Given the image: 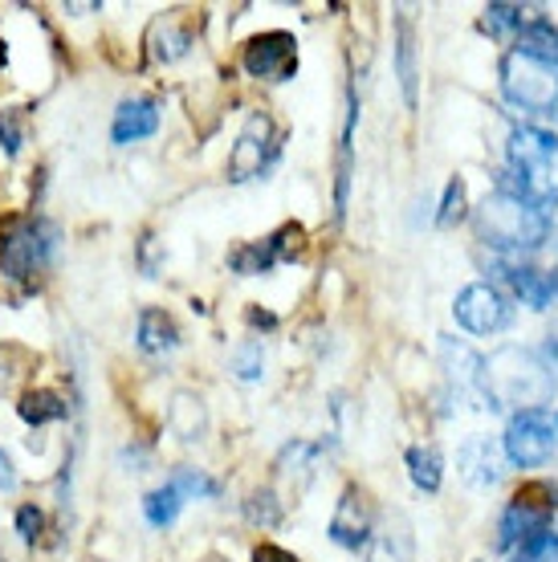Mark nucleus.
I'll list each match as a JSON object with an SVG mask.
<instances>
[{"label": "nucleus", "instance_id": "20e7f679", "mask_svg": "<svg viewBox=\"0 0 558 562\" xmlns=\"http://www.w3.org/2000/svg\"><path fill=\"white\" fill-rule=\"evenodd\" d=\"M502 90L505 99L531 114H555L558 111V66L538 61L510 49L502 61Z\"/></svg>", "mask_w": 558, "mask_h": 562}, {"label": "nucleus", "instance_id": "ddd939ff", "mask_svg": "<svg viewBox=\"0 0 558 562\" xmlns=\"http://www.w3.org/2000/svg\"><path fill=\"white\" fill-rule=\"evenodd\" d=\"M457 464H461V477L473 485V490H489L502 477V449L489 440V436H469L457 452Z\"/></svg>", "mask_w": 558, "mask_h": 562}, {"label": "nucleus", "instance_id": "4be33fe9", "mask_svg": "<svg viewBox=\"0 0 558 562\" xmlns=\"http://www.w3.org/2000/svg\"><path fill=\"white\" fill-rule=\"evenodd\" d=\"M183 502H188V497H183V493L168 481V485H159V490H152L147 497H143V514H147V521H152V526H159V530H164V526H171V521L180 518Z\"/></svg>", "mask_w": 558, "mask_h": 562}, {"label": "nucleus", "instance_id": "2f4dec72", "mask_svg": "<svg viewBox=\"0 0 558 562\" xmlns=\"http://www.w3.org/2000/svg\"><path fill=\"white\" fill-rule=\"evenodd\" d=\"M42 526H45V518H42V509H37V506L16 509V530H21V538H25V542H33V538L42 535Z\"/></svg>", "mask_w": 558, "mask_h": 562}, {"label": "nucleus", "instance_id": "f8f14e48", "mask_svg": "<svg viewBox=\"0 0 558 562\" xmlns=\"http://www.w3.org/2000/svg\"><path fill=\"white\" fill-rule=\"evenodd\" d=\"M371 530H376V521H371V502H367L364 490L350 485V490L338 497L335 518H331V538H335L338 547L359 550L364 542H371Z\"/></svg>", "mask_w": 558, "mask_h": 562}, {"label": "nucleus", "instance_id": "a211bd4d", "mask_svg": "<svg viewBox=\"0 0 558 562\" xmlns=\"http://www.w3.org/2000/svg\"><path fill=\"white\" fill-rule=\"evenodd\" d=\"M355 123H359V99L355 86L347 90V127H343V143H338V192H335V212H347V192H350V155H355Z\"/></svg>", "mask_w": 558, "mask_h": 562}, {"label": "nucleus", "instance_id": "1a4fd4ad", "mask_svg": "<svg viewBox=\"0 0 558 562\" xmlns=\"http://www.w3.org/2000/svg\"><path fill=\"white\" fill-rule=\"evenodd\" d=\"M453 314L457 323L469 330V335H498L510 326V302H505L502 290H493L489 281H477V285H465L457 302H453Z\"/></svg>", "mask_w": 558, "mask_h": 562}, {"label": "nucleus", "instance_id": "473e14b6", "mask_svg": "<svg viewBox=\"0 0 558 562\" xmlns=\"http://www.w3.org/2000/svg\"><path fill=\"white\" fill-rule=\"evenodd\" d=\"M0 135H4V151L9 155L21 151V131H16L13 119H0Z\"/></svg>", "mask_w": 558, "mask_h": 562}, {"label": "nucleus", "instance_id": "9d476101", "mask_svg": "<svg viewBox=\"0 0 558 562\" xmlns=\"http://www.w3.org/2000/svg\"><path fill=\"white\" fill-rule=\"evenodd\" d=\"M245 74L266 78V82H286L298 70V42L290 33H261L245 45Z\"/></svg>", "mask_w": 558, "mask_h": 562}, {"label": "nucleus", "instance_id": "bb28decb", "mask_svg": "<svg viewBox=\"0 0 558 562\" xmlns=\"http://www.w3.org/2000/svg\"><path fill=\"white\" fill-rule=\"evenodd\" d=\"M245 518L253 521V526H278L281 521V502L274 497L269 490H257V493H249V502H245Z\"/></svg>", "mask_w": 558, "mask_h": 562}, {"label": "nucleus", "instance_id": "6e6552de", "mask_svg": "<svg viewBox=\"0 0 558 562\" xmlns=\"http://www.w3.org/2000/svg\"><path fill=\"white\" fill-rule=\"evenodd\" d=\"M274 151H278L274 119H269V114H249V123H245V131H241L237 143H233V151H228V176L237 183L257 180V176L269 168Z\"/></svg>", "mask_w": 558, "mask_h": 562}, {"label": "nucleus", "instance_id": "dca6fc26", "mask_svg": "<svg viewBox=\"0 0 558 562\" xmlns=\"http://www.w3.org/2000/svg\"><path fill=\"white\" fill-rule=\"evenodd\" d=\"M502 278L510 281V285H514V294L534 310H546L550 306V297H555L550 278L538 273V269H531V266H522V261H502Z\"/></svg>", "mask_w": 558, "mask_h": 562}, {"label": "nucleus", "instance_id": "c85d7f7f", "mask_svg": "<svg viewBox=\"0 0 558 562\" xmlns=\"http://www.w3.org/2000/svg\"><path fill=\"white\" fill-rule=\"evenodd\" d=\"M261 367H266V347H261V342H245V347L233 355V371H237V380H245V383L261 380Z\"/></svg>", "mask_w": 558, "mask_h": 562}, {"label": "nucleus", "instance_id": "7c9ffc66", "mask_svg": "<svg viewBox=\"0 0 558 562\" xmlns=\"http://www.w3.org/2000/svg\"><path fill=\"white\" fill-rule=\"evenodd\" d=\"M465 216V180H448L445 188V204L436 212V225L440 228H453L457 221Z\"/></svg>", "mask_w": 558, "mask_h": 562}, {"label": "nucleus", "instance_id": "0eeeda50", "mask_svg": "<svg viewBox=\"0 0 558 562\" xmlns=\"http://www.w3.org/2000/svg\"><path fill=\"white\" fill-rule=\"evenodd\" d=\"M558 436L555 424L546 420L543 412H517L510 428H505V457L517 464V469H538L555 457Z\"/></svg>", "mask_w": 558, "mask_h": 562}, {"label": "nucleus", "instance_id": "cd10ccee", "mask_svg": "<svg viewBox=\"0 0 558 562\" xmlns=\"http://www.w3.org/2000/svg\"><path fill=\"white\" fill-rule=\"evenodd\" d=\"M171 485H176L183 497H216V493H221V485H216L212 477H204L200 469H176Z\"/></svg>", "mask_w": 558, "mask_h": 562}, {"label": "nucleus", "instance_id": "f704fd0d", "mask_svg": "<svg viewBox=\"0 0 558 562\" xmlns=\"http://www.w3.org/2000/svg\"><path fill=\"white\" fill-rule=\"evenodd\" d=\"M257 562H298L293 554H286L281 547H261L257 550Z\"/></svg>", "mask_w": 558, "mask_h": 562}, {"label": "nucleus", "instance_id": "4c0bfd02", "mask_svg": "<svg viewBox=\"0 0 558 562\" xmlns=\"http://www.w3.org/2000/svg\"><path fill=\"white\" fill-rule=\"evenodd\" d=\"M555 428H558V416H555Z\"/></svg>", "mask_w": 558, "mask_h": 562}, {"label": "nucleus", "instance_id": "aec40b11", "mask_svg": "<svg viewBox=\"0 0 558 562\" xmlns=\"http://www.w3.org/2000/svg\"><path fill=\"white\" fill-rule=\"evenodd\" d=\"M180 342V326L171 323L164 310H143L140 314V347L147 355H164Z\"/></svg>", "mask_w": 558, "mask_h": 562}, {"label": "nucleus", "instance_id": "6ab92c4d", "mask_svg": "<svg viewBox=\"0 0 558 562\" xmlns=\"http://www.w3.org/2000/svg\"><path fill=\"white\" fill-rule=\"evenodd\" d=\"M514 49L517 54L538 57V61L558 66V29L550 25V21H526V25L517 29Z\"/></svg>", "mask_w": 558, "mask_h": 562}, {"label": "nucleus", "instance_id": "9b49d317", "mask_svg": "<svg viewBox=\"0 0 558 562\" xmlns=\"http://www.w3.org/2000/svg\"><path fill=\"white\" fill-rule=\"evenodd\" d=\"M298 240H302V228L298 225H286L278 228L274 237L257 240V245H241L237 254L228 257V266L237 269V273H269V269L278 266V261H290L298 254Z\"/></svg>", "mask_w": 558, "mask_h": 562}, {"label": "nucleus", "instance_id": "72a5a7b5", "mask_svg": "<svg viewBox=\"0 0 558 562\" xmlns=\"http://www.w3.org/2000/svg\"><path fill=\"white\" fill-rule=\"evenodd\" d=\"M16 490V473H13V461H9V452L0 449V493Z\"/></svg>", "mask_w": 558, "mask_h": 562}, {"label": "nucleus", "instance_id": "c9c22d12", "mask_svg": "<svg viewBox=\"0 0 558 562\" xmlns=\"http://www.w3.org/2000/svg\"><path fill=\"white\" fill-rule=\"evenodd\" d=\"M550 355H555V363H558V326L550 330Z\"/></svg>", "mask_w": 558, "mask_h": 562}, {"label": "nucleus", "instance_id": "f257e3e1", "mask_svg": "<svg viewBox=\"0 0 558 562\" xmlns=\"http://www.w3.org/2000/svg\"><path fill=\"white\" fill-rule=\"evenodd\" d=\"M555 371L531 347H502L481 359V392L489 408H522L543 412L555 400Z\"/></svg>", "mask_w": 558, "mask_h": 562}, {"label": "nucleus", "instance_id": "a878e982", "mask_svg": "<svg viewBox=\"0 0 558 562\" xmlns=\"http://www.w3.org/2000/svg\"><path fill=\"white\" fill-rule=\"evenodd\" d=\"M510 562H558V535L555 530H543V535L526 538Z\"/></svg>", "mask_w": 558, "mask_h": 562}, {"label": "nucleus", "instance_id": "f3484780", "mask_svg": "<svg viewBox=\"0 0 558 562\" xmlns=\"http://www.w3.org/2000/svg\"><path fill=\"white\" fill-rule=\"evenodd\" d=\"M440 359L448 367V380L457 383V392L481 387V355H473L457 338H440Z\"/></svg>", "mask_w": 558, "mask_h": 562}, {"label": "nucleus", "instance_id": "39448f33", "mask_svg": "<svg viewBox=\"0 0 558 562\" xmlns=\"http://www.w3.org/2000/svg\"><path fill=\"white\" fill-rule=\"evenodd\" d=\"M57 228L49 221H21L0 240V266L13 278H33L54 261Z\"/></svg>", "mask_w": 558, "mask_h": 562}, {"label": "nucleus", "instance_id": "2eb2a0df", "mask_svg": "<svg viewBox=\"0 0 558 562\" xmlns=\"http://www.w3.org/2000/svg\"><path fill=\"white\" fill-rule=\"evenodd\" d=\"M159 131V106L152 99H126L119 111H114V127H111V139L119 147L135 139H147Z\"/></svg>", "mask_w": 558, "mask_h": 562}, {"label": "nucleus", "instance_id": "412c9836", "mask_svg": "<svg viewBox=\"0 0 558 562\" xmlns=\"http://www.w3.org/2000/svg\"><path fill=\"white\" fill-rule=\"evenodd\" d=\"M408 477H412V485L424 493L440 490V481H445V461H440V452H436L433 445L408 449Z\"/></svg>", "mask_w": 558, "mask_h": 562}, {"label": "nucleus", "instance_id": "393cba45", "mask_svg": "<svg viewBox=\"0 0 558 562\" xmlns=\"http://www.w3.org/2000/svg\"><path fill=\"white\" fill-rule=\"evenodd\" d=\"M526 25V9L522 4H486V29L493 37H510L517 29Z\"/></svg>", "mask_w": 558, "mask_h": 562}, {"label": "nucleus", "instance_id": "c756f323", "mask_svg": "<svg viewBox=\"0 0 558 562\" xmlns=\"http://www.w3.org/2000/svg\"><path fill=\"white\" fill-rule=\"evenodd\" d=\"M155 42H159L155 45V57H159V61H176L180 54H188V42H192V37H188V29L164 25L155 33Z\"/></svg>", "mask_w": 558, "mask_h": 562}, {"label": "nucleus", "instance_id": "b1692460", "mask_svg": "<svg viewBox=\"0 0 558 562\" xmlns=\"http://www.w3.org/2000/svg\"><path fill=\"white\" fill-rule=\"evenodd\" d=\"M21 416L29 424H45V420H62L66 416V404H62V395L54 392H29L21 400Z\"/></svg>", "mask_w": 558, "mask_h": 562}, {"label": "nucleus", "instance_id": "e433bc0d", "mask_svg": "<svg viewBox=\"0 0 558 562\" xmlns=\"http://www.w3.org/2000/svg\"><path fill=\"white\" fill-rule=\"evenodd\" d=\"M546 278H550V290H555V294H558V266L550 269V273H546Z\"/></svg>", "mask_w": 558, "mask_h": 562}, {"label": "nucleus", "instance_id": "7ed1b4c3", "mask_svg": "<svg viewBox=\"0 0 558 562\" xmlns=\"http://www.w3.org/2000/svg\"><path fill=\"white\" fill-rule=\"evenodd\" d=\"M498 192L558 204V139L543 127H514L510 135V171Z\"/></svg>", "mask_w": 558, "mask_h": 562}, {"label": "nucleus", "instance_id": "423d86ee", "mask_svg": "<svg viewBox=\"0 0 558 562\" xmlns=\"http://www.w3.org/2000/svg\"><path fill=\"white\" fill-rule=\"evenodd\" d=\"M546 493H550V485H526V490L505 506L502 521H498V550H517L526 538L550 530L558 497H546Z\"/></svg>", "mask_w": 558, "mask_h": 562}, {"label": "nucleus", "instance_id": "4468645a", "mask_svg": "<svg viewBox=\"0 0 558 562\" xmlns=\"http://www.w3.org/2000/svg\"><path fill=\"white\" fill-rule=\"evenodd\" d=\"M367 562H416V554H412V526H408L404 514H388L371 530Z\"/></svg>", "mask_w": 558, "mask_h": 562}, {"label": "nucleus", "instance_id": "f03ea898", "mask_svg": "<svg viewBox=\"0 0 558 562\" xmlns=\"http://www.w3.org/2000/svg\"><path fill=\"white\" fill-rule=\"evenodd\" d=\"M550 212L555 204H538V200L514 196V192H493L477 204L473 228L498 254H534L550 233Z\"/></svg>", "mask_w": 558, "mask_h": 562}, {"label": "nucleus", "instance_id": "5701e85b", "mask_svg": "<svg viewBox=\"0 0 558 562\" xmlns=\"http://www.w3.org/2000/svg\"><path fill=\"white\" fill-rule=\"evenodd\" d=\"M395 74H400V86H404V102L416 106V45H412L408 25H400V42H395Z\"/></svg>", "mask_w": 558, "mask_h": 562}]
</instances>
